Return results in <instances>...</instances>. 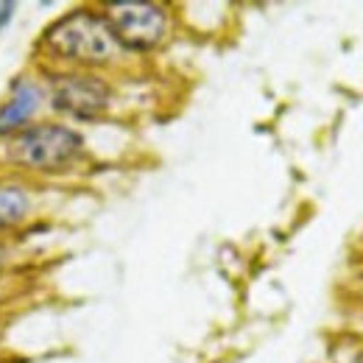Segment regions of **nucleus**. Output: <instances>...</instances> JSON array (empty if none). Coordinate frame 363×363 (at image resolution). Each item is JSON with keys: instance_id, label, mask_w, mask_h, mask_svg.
Listing matches in <instances>:
<instances>
[{"instance_id": "nucleus-7", "label": "nucleus", "mask_w": 363, "mask_h": 363, "mask_svg": "<svg viewBox=\"0 0 363 363\" xmlns=\"http://www.w3.org/2000/svg\"><path fill=\"white\" fill-rule=\"evenodd\" d=\"M11 17H14V3H0V31L11 23Z\"/></svg>"}, {"instance_id": "nucleus-2", "label": "nucleus", "mask_w": 363, "mask_h": 363, "mask_svg": "<svg viewBox=\"0 0 363 363\" xmlns=\"http://www.w3.org/2000/svg\"><path fill=\"white\" fill-rule=\"evenodd\" d=\"M82 154V137L67 126H26L11 135L6 145V157L20 168L34 171H62Z\"/></svg>"}, {"instance_id": "nucleus-3", "label": "nucleus", "mask_w": 363, "mask_h": 363, "mask_svg": "<svg viewBox=\"0 0 363 363\" xmlns=\"http://www.w3.org/2000/svg\"><path fill=\"white\" fill-rule=\"evenodd\" d=\"M104 20L109 23L118 45L132 50H151L162 43L168 17L154 3H115L106 9Z\"/></svg>"}, {"instance_id": "nucleus-6", "label": "nucleus", "mask_w": 363, "mask_h": 363, "mask_svg": "<svg viewBox=\"0 0 363 363\" xmlns=\"http://www.w3.org/2000/svg\"><path fill=\"white\" fill-rule=\"evenodd\" d=\"M28 207H31V201H28L26 190L0 184V229L20 224V221L26 218Z\"/></svg>"}, {"instance_id": "nucleus-5", "label": "nucleus", "mask_w": 363, "mask_h": 363, "mask_svg": "<svg viewBox=\"0 0 363 363\" xmlns=\"http://www.w3.org/2000/svg\"><path fill=\"white\" fill-rule=\"evenodd\" d=\"M40 98H43V92H40L37 84H31V82H17L11 98L0 106V135H14V132H20V129L34 118V112L40 109Z\"/></svg>"}, {"instance_id": "nucleus-8", "label": "nucleus", "mask_w": 363, "mask_h": 363, "mask_svg": "<svg viewBox=\"0 0 363 363\" xmlns=\"http://www.w3.org/2000/svg\"><path fill=\"white\" fill-rule=\"evenodd\" d=\"M355 363H363V350L358 352V358H355Z\"/></svg>"}, {"instance_id": "nucleus-4", "label": "nucleus", "mask_w": 363, "mask_h": 363, "mask_svg": "<svg viewBox=\"0 0 363 363\" xmlns=\"http://www.w3.org/2000/svg\"><path fill=\"white\" fill-rule=\"evenodd\" d=\"M112 101V90L104 79L90 73H65L50 79V106L70 118H95Z\"/></svg>"}, {"instance_id": "nucleus-1", "label": "nucleus", "mask_w": 363, "mask_h": 363, "mask_svg": "<svg viewBox=\"0 0 363 363\" xmlns=\"http://www.w3.org/2000/svg\"><path fill=\"white\" fill-rule=\"evenodd\" d=\"M43 45L65 62L79 67H98L118 56V40L109 23L92 11H70L56 20L43 37Z\"/></svg>"}]
</instances>
